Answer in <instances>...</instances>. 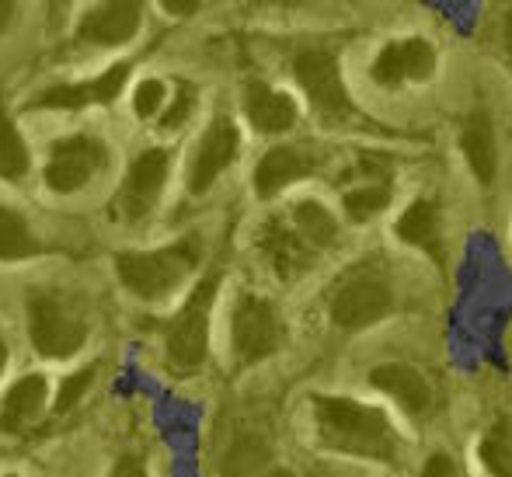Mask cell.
<instances>
[{"instance_id":"21","label":"cell","mask_w":512,"mask_h":477,"mask_svg":"<svg viewBox=\"0 0 512 477\" xmlns=\"http://www.w3.org/2000/svg\"><path fill=\"white\" fill-rule=\"evenodd\" d=\"M272 446L255 432H241L220 460V477H258L269 467Z\"/></svg>"},{"instance_id":"10","label":"cell","mask_w":512,"mask_h":477,"mask_svg":"<svg viewBox=\"0 0 512 477\" xmlns=\"http://www.w3.org/2000/svg\"><path fill=\"white\" fill-rule=\"evenodd\" d=\"M164 178H168V154L164 150H147L136 157L119 195V209L126 213V220H140L154 209V202L161 199Z\"/></svg>"},{"instance_id":"19","label":"cell","mask_w":512,"mask_h":477,"mask_svg":"<svg viewBox=\"0 0 512 477\" xmlns=\"http://www.w3.org/2000/svg\"><path fill=\"white\" fill-rule=\"evenodd\" d=\"M46 408V380L25 377L11 387V394L0 404V432H25L39 422Z\"/></svg>"},{"instance_id":"32","label":"cell","mask_w":512,"mask_h":477,"mask_svg":"<svg viewBox=\"0 0 512 477\" xmlns=\"http://www.w3.org/2000/svg\"><path fill=\"white\" fill-rule=\"evenodd\" d=\"M502 46H506L509 60H512V7L506 11V28H502Z\"/></svg>"},{"instance_id":"15","label":"cell","mask_w":512,"mask_h":477,"mask_svg":"<svg viewBox=\"0 0 512 477\" xmlns=\"http://www.w3.org/2000/svg\"><path fill=\"white\" fill-rule=\"evenodd\" d=\"M126 77H129V67H126V63H115L112 70H105L102 77H95V81H88V84H56V88H49L46 95L39 98V105H42V108L108 105V101H115V95L122 91Z\"/></svg>"},{"instance_id":"3","label":"cell","mask_w":512,"mask_h":477,"mask_svg":"<svg viewBox=\"0 0 512 477\" xmlns=\"http://www.w3.org/2000/svg\"><path fill=\"white\" fill-rule=\"evenodd\" d=\"M394 307V286L373 265H356L338 279L335 293H331V321L345 331H359L377 324L380 317H387Z\"/></svg>"},{"instance_id":"26","label":"cell","mask_w":512,"mask_h":477,"mask_svg":"<svg viewBox=\"0 0 512 477\" xmlns=\"http://www.w3.org/2000/svg\"><path fill=\"white\" fill-rule=\"evenodd\" d=\"M28 171V150L14 119L0 108V178H21Z\"/></svg>"},{"instance_id":"30","label":"cell","mask_w":512,"mask_h":477,"mask_svg":"<svg viewBox=\"0 0 512 477\" xmlns=\"http://www.w3.org/2000/svg\"><path fill=\"white\" fill-rule=\"evenodd\" d=\"M189 108H192V88H182V98L175 101V112L164 115V129L178 126V122H182L185 115H189Z\"/></svg>"},{"instance_id":"17","label":"cell","mask_w":512,"mask_h":477,"mask_svg":"<svg viewBox=\"0 0 512 477\" xmlns=\"http://www.w3.org/2000/svg\"><path fill=\"white\" fill-rule=\"evenodd\" d=\"M244 105H248V119L258 133H286L297 122V105L290 95H279L269 84L251 81L244 91Z\"/></svg>"},{"instance_id":"12","label":"cell","mask_w":512,"mask_h":477,"mask_svg":"<svg viewBox=\"0 0 512 477\" xmlns=\"http://www.w3.org/2000/svg\"><path fill=\"white\" fill-rule=\"evenodd\" d=\"M140 4L133 0H115V4H98L77 25V39L81 42H98V46H119L129 42L140 28Z\"/></svg>"},{"instance_id":"31","label":"cell","mask_w":512,"mask_h":477,"mask_svg":"<svg viewBox=\"0 0 512 477\" xmlns=\"http://www.w3.org/2000/svg\"><path fill=\"white\" fill-rule=\"evenodd\" d=\"M108 477H147V467L140 464L136 457H122L119 464H115V471Z\"/></svg>"},{"instance_id":"24","label":"cell","mask_w":512,"mask_h":477,"mask_svg":"<svg viewBox=\"0 0 512 477\" xmlns=\"http://www.w3.org/2000/svg\"><path fill=\"white\" fill-rule=\"evenodd\" d=\"M481 464L488 467V474L495 477H512V425L499 422L478 446Z\"/></svg>"},{"instance_id":"7","label":"cell","mask_w":512,"mask_h":477,"mask_svg":"<svg viewBox=\"0 0 512 477\" xmlns=\"http://www.w3.org/2000/svg\"><path fill=\"white\" fill-rule=\"evenodd\" d=\"M283 345V321L276 307L258 296H244L234 310V352L241 363L269 359Z\"/></svg>"},{"instance_id":"13","label":"cell","mask_w":512,"mask_h":477,"mask_svg":"<svg viewBox=\"0 0 512 477\" xmlns=\"http://www.w3.org/2000/svg\"><path fill=\"white\" fill-rule=\"evenodd\" d=\"M370 383L377 390H384L387 397H394V401H398L401 408H405L408 415H415V418H422L425 411L432 408L429 380H425L422 373H418L415 366H408V363L377 366V370L370 373Z\"/></svg>"},{"instance_id":"6","label":"cell","mask_w":512,"mask_h":477,"mask_svg":"<svg viewBox=\"0 0 512 477\" xmlns=\"http://www.w3.org/2000/svg\"><path fill=\"white\" fill-rule=\"evenodd\" d=\"M28 331H32L35 349L46 359H67L88 338L81 317L70 314L63 303H56L53 296H32L28 300Z\"/></svg>"},{"instance_id":"18","label":"cell","mask_w":512,"mask_h":477,"mask_svg":"<svg viewBox=\"0 0 512 477\" xmlns=\"http://www.w3.org/2000/svg\"><path fill=\"white\" fill-rule=\"evenodd\" d=\"M265 251H269V258L279 269V276H286V279L300 276V272H304L307 265L321 255V251H317L314 244H310L307 237L293 227V220L290 223H272L269 234H265Z\"/></svg>"},{"instance_id":"35","label":"cell","mask_w":512,"mask_h":477,"mask_svg":"<svg viewBox=\"0 0 512 477\" xmlns=\"http://www.w3.org/2000/svg\"><path fill=\"white\" fill-rule=\"evenodd\" d=\"M265 477H293V471H286V467H276V471H269Z\"/></svg>"},{"instance_id":"29","label":"cell","mask_w":512,"mask_h":477,"mask_svg":"<svg viewBox=\"0 0 512 477\" xmlns=\"http://www.w3.org/2000/svg\"><path fill=\"white\" fill-rule=\"evenodd\" d=\"M422 477H460V471H457V464L446 457V453H432V457L425 460V467H422Z\"/></svg>"},{"instance_id":"33","label":"cell","mask_w":512,"mask_h":477,"mask_svg":"<svg viewBox=\"0 0 512 477\" xmlns=\"http://www.w3.org/2000/svg\"><path fill=\"white\" fill-rule=\"evenodd\" d=\"M164 11H171V14H192V11H196V4H178V0H168V4H164Z\"/></svg>"},{"instance_id":"22","label":"cell","mask_w":512,"mask_h":477,"mask_svg":"<svg viewBox=\"0 0 512 477\" xmlns=\"http://www.w3.org/2000/svg\"><path fill=\"white\" fill-rule=\"evenodd\" d=\"M290 220L317 251H324V248H331V244H335L338 223H335V216L321 206V202H297V206H293V213H290Z\"/></svg>"},{"instance_id":"20","label":"cell","mask_w":512,"mask_h":477,"mask_svg":"<svg viewBox=\"0 0 512 477\" xmlns=\"http://www.w3.org/2000/svg\"><path fill=\"white\" fill-rule=\"evenodd\" d=\"M398 237L405 244L422 248L429 258L443 262V230H439V209L429 199H415L411 206L401 213L398 220Z\"/></svg>"},{"instance_id":"1","label":"cell","mask_w":512,"mask_h":477,"mask_svg":"<svg viewBox=\"0 0 512 477\" xmlns=\"http://www.w3.org/2000/svg\"><path fill=\"white\" fill-rule=\"evenodd\" d=\"M317 439L321 446L349 457L384 460L398 457V432L384 418V411L370 404L349 401V397H314Z\"/></svg>"},{"instance_id":"27","label":"cell","mask_w":512,"mask_h":477,"mask_svg":"<svg viewBox=\"0 0 512 477\" xmlns=\"http://www.w3.org/2000/svg\"><path fill=\"white\" fill-rule=\"evenodd\" d=\"M95 383V370H81V373H74V377H67L63 380V387H60V394H56V415H67L70 408H74L77 401H81L84 394H88V387Z\"/></svg>"},{"instance_id":"23","label":"cell","mask_w":512,"mask_h":477,"mask_svg":"<svg viewBox=\"0 0 512 477\" xmlns=\"http://www.w3.org/2000/svg\"><path fill=\"white\" fill-rule=\"evenodd\" d=\"M35 251H39V244H35V237L28 234L25 220H21L14 209L0 206V258L14 262V258L35 255Z\"/></svg>"},{"instance_id":"11","label":"cell","mask_w":512,"mask_h":477,"mask_svg":"<svg viewBox=\"0 0 512 477\" xmlns=\"http://www.w3.org/2000/svg\"><path fill=\"white\" fill-rule=\"evenodd\" d=\"M237 147H241V136H237V126L227 119H216L213 126L206 129L203 143H199L196 157H192V175H189V189L196 195H203L223 171L230 168V161L237 157Z\"/></svg>"},{"instance_id":"2","label":"cell","mask_w":512,"mask_h":477,"mask_svg":"<svg viewBox=\"0 0 512 477\" xmlns=\"http://www.w3.org/2000/svg\"><path fill=\"white\" fill-rule=\"evenodd\" d=\"M199 262L196 241H178L161 251H122L115 255L119 279L143 300H161L182 283Z\"/></svg>"},{"instance_id":"34","label":"cell","mask_w":512,"mask_h":477,"mask_svg":"<svg viewBox=\"0 0 512 477\" xmlns=\"http://www.w3.org/2000/svg\"><path fill=\"white\" fill-rule=\"evenodd\" d=\"M11 14H14V4H7V0H0V32H4V28L11 25Z\"/></svg>"},{"instance_id":"16","label":"cell","mask_w":512,"mask_h":477,"mask_svg":"<svg viewBox=\"0 0 512 477\" xmlns=\"http://www.w3.org/2000/svg\"><path fill=\"white\" fill-rule=\"evenodd\" d=\"M314 164L317 161L307 154V150L272 147L269 154L258 161V168H255V189H258L262 199H269V195H276L279 189H286V185L307 178L310 171H314Z\"/></svg>"},{"instance_id":"28","label":"cell","mask_w":512,"mask_h":477,"mask_svg":"<svg viewBox=\"0 0 512 477\" xmlns=\"http://www.w3.org/2000/svg\"><path fill=\"white\" fill-rule=\"evenodd\" d=\"M164 95H168V88H164L161 81H143L140 88H136V98H133L136 115H140V119H150V115L164 105Z\"/></svg>"},{"instance_id":"9","label":"cell","mask_w":512,"mask_h":477,"mask_svg":"<svg viewBox=\"0 0 512 477\" xmlns=\"http://www.w3.org/2000/svg\"><path fill=\"white\" fill-rule=\"evenodd\" d=\"M105 161V147L91 136H74L53 147L46 164V182L53 192H77Z\"/></svg>"},{"instance_id":"14","label":"cell","mask_w":512,"mask_h":477,"mask_svg":"<svg viewBox=\"0 0 512 477\" xmlns=\"http://www.w3.org/2000/svg\"><path fill=\"white\" fill-rule=\"evenodd\" d=\"M460 150H464L467 164L478 175L481 185H492L495 175H499V150H495V126L492 115L485 108H474L464 119V129H460Z\"/></svg>"},{"instance_id":"4","label":"cell","mask_w":512,"mask_h":477,"mask_svg":"<svg viewBox=\"0 0 512 477\" xmlns=\"http://www.w3.org/2000/svg\"><path fill=\"white\" fill-rule=\"evenodd\" d=\"M293 74H297L300 88H304V95L314 105L317 119L338 126V122H349L356 115V105H352L349 91H345L335 53H328V49H307V53H300L293 60Z\"/></svg>"},{"instance_id":"36","label":"cell","mask_w":512,"mask_h":477,"mask_svg":"<svg viewBox=\"0 0 512 477\" xmlns=\"http://www.w3.org/2000/svg\"><path fill=\"white\" fill-rule=\"evenodd\" d=\"M4 363H7V349L0 345V373H4Z\"/></svg>"},{"instance_id":"25","label":"cell","mask_w":512,"mask_h":477,"mask_svg":"<svg viewBox=\"0 0 512 477\" xmlns=\"http://www.w3.org/2000/svg\"><path fill=\"white\" fill-rule=\"evenodd\" d=\"M342 202H345V213H349L352 220L366 223V220H373L380 209H387V202H391V185L387 182L356 185V189H349L342 195Z\"/></svg>"},{"instance_id":"5","label":"cell","mask_w":512,"mask_h":477,"mask_svg":"<svg viewBox=\"0 0 512 477\" xmlns=\"http://www.w3.org/2000/svg\"><path fill=\"white\" fill-rule=\"evenodd\" d=\"M216 286H220L216 276L203 279V283L192 289V296L185 300V307L178 310L175 321H171L168 363L175 366L178 373H192L203 366L206 345H209V310H213V300H216Z\"/></svg>"},{"instance_id":"8","label":"cell","mask_w":512,"mask_h":477,"mask_svg":"<svg viewBox=\"0 0 512 477\" xmlns=\"http://www.w3.org/2000/svg\"><path fill=\"white\" fill-rule=\"evenodd\" d=\"M439 56L429 39H398L387 42L373 60V81L384 88H398V84H422L436 74Z\"/></svg>"}]
</instances>
